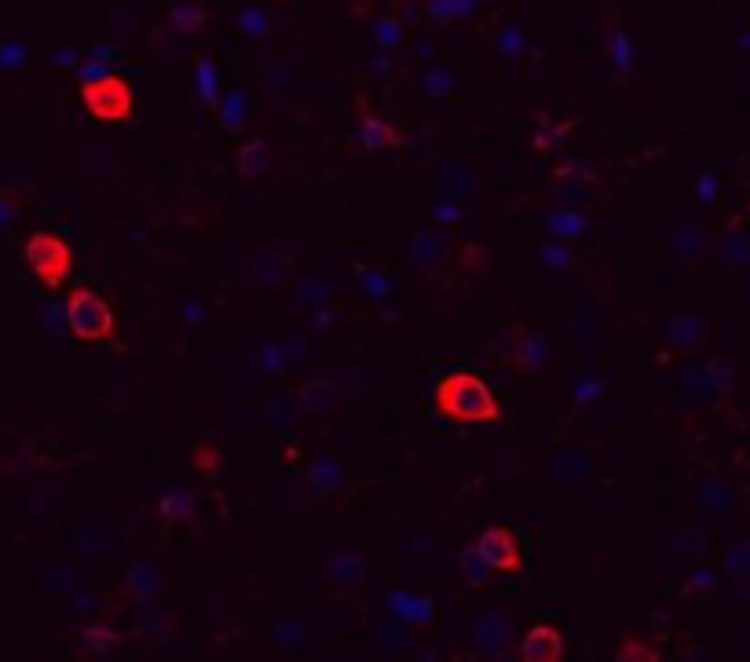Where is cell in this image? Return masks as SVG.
<instances>
[{
    "mask_svg": "<svg viewBox=\"0 0 750 662\" xmlns=\"http://www.w3.org/2000/svg\"><path fill=\"white\" fill-rule=\"evenodd\" d=\"M564 633L557 630V626H546V622H538V626H531V630L520 637V644H516V659L524 662H560L564 659Z\"/></svg>",
    "mask_w": 750,
    "mask_h": 662,
    "instance_id": "4fadbf2b",
    "label": "cell"
},
{
    "mask_svg": "<svg viewBox=\"0 0 750 662\" xmlns=\"http://www.w3.org/2000/svg\"><path fill=\"white\" fill-rule=\"evenodd\" d=\"M293 403H297L300 414L311 417H326L341 406V385L330 381V377H308L300 381L297 392H293Z\"/></svg>",
    "mask_w": 750,
    "mask_h": 662,
    "instance_id": "5bb4252c",
    "label": "cell"
},
{
    "mask_svg": "<svg viewBox=\"0 0 750 662\" xmlns=\"http://www.w3.org/2000/svg\"><path fill=\"white\" fill-rule=\"evenodd\" d=\"M66 322H70V333L77 341H110L118 333V315L107 300L99 297L96 289L77 286L70 297H66Z\"/></svg>",
    "mask_w": 750,
    "mask_h": 662,
    "instance_id": "7a4b0ae2",
    "label": "cell"
},
{
    "mask_svg": "<svg viewBox=\"0 0 750 662\" xmlns=\"http://www.w3.org/2000/svg\"><path fill=\"white\" fill-rule=\"evenodd\" d=\"M736 385V370L725 359H707V363H692L681 370L677 392L688 406H718L732 396Z\"/></svg>",
    "mask_w": 750,
    "mask_h": 662,
    "instance_id": "277c9868",
    "label": "cell"
},
{
    "mask_svg": "<svg viewBox=\"0 0 750 662\" xmlns=\"http://www.w3.org/2000/svg\"><path fill=\"white\" fill-rule=\"evenodd\" d=\"M546 227L553 231V238H564V242H582L590 235V220L575 209H560V213H549L546 216Z\"/></svg>",
    "mask_w": 750,
    "mask_h": 662,
    "instance_id": "484cf974",
    "label": "cell"
},
{
    "mask_svg": "<svg viewBox=\"0 0 750 662\" xmlns=\"http://www.w3.org/2000/svg\"><path fill=\"white\" fill-rule=\"evenodd\" d=\"M158 513L165 524H191L194 520V494L172 491L158 502Z\"/></svg>",
    "mask_w": 750,
    "mask_h": 662,
    "instance_id": "83f0119b",
    "label": "cell"
},
{
    "mask_svg": "<svg viewBox=\"0 0 750 662\" xmlns=\"http://www.w3.org/2000/svg\"><path fill=\"white\" fill-rule=\"evenodd\" d=\"M736 593H740V600L750 608V578H743V582H736Z\"/></svg>",
    "mask_w": 750,
    "mask_h": 662,
    "instance_id": "60d3db41",
    "label": "cell"
},
{
    "mask_svg": "<svg viewBox=\"0 0 750 662\" xmlns=\"http://www.w3.org/2000/svg\"><path fill=\"white\" fill-rule=\"evenodd\" d=\"M165 589H169V578H165V571H161L158 564H150V560H136V564H129V571H125V597H129L132 604H140V608H150L154 600L165 597Z\"/></svg>",
    "mask_w": 750,
    "mask_h": 662,
    "instance_id": "8fae6325",
    "label": "cell"
},
{
    "mask_svg": "<svg viewBox=\"0 0 750 662\" xmlns=\"http://www.w3.org/2000/svg\"><path fill=\"white\" fill-rule=\"evenodd\" d=\"M293 267H297V260H293L290 253H282V249H260L257 257H253L249 275H253V282H257L260 289L282 293V289L290 286Z\"/></svg>",
    "mask_w": 750,
    "mask_h": 662,
    "instance_id": "9a60e30c",
    "label": "cell"
},
{
    "mask_svg": "<svg viewBox=\"0 0 750 662\" xmlns=\"http://www.w3.org/2000/svg\"><path fill=\"white\" fill-rule=\"evenodd\" d=\"M538 253H542V260H546L549 267H575V257H571L564 246H553V242H546Z\"/></svg>",
    "mask_w": 750,
    "mask_h": 662,
    "instance_id": "d590c367",
    "label": "cell"
},
{
    "mask_svg": "<svg viewBox=\"0 0 750 662\" xmlns=\"http://www.w3.org/2000/svg\"><path fill=\"white\" fill-rule=\"evenodd\" d=\"M220 121H224V129H238L242 125V96H227L224 99V110H220Z\"/></svg>",
    "mask_w": 750,
    "mask_h": 662,
    "instance_id": "e575fe53",
    "label": "cell"
},
{
    "mask_svg": "<svg viewBox=\"0 0 750 662\" xmlns=\"http://www.w3.org/2000/svg\"><path fill=\"white\" fill-rule=\"evenodd\" d=\"M359 143H363V150H370V154H377V150H392L399 147V132L388 125V121H381L377 114H370L366 110V103H359Z\"/></svg>",
    "mask_w": 750,
    "mask_h": 662,
    "instance_id": "d6986e66",
    "label": "cell"
},
{
    "mask_svg": "<svg viewBox=\"0 0 750 662\" xmlns=\"http://www.w3.org/2000/svg\"><path fill=\"white\" fill-rule=\"evenodd\" d=\"M308 483L322 494V498H330V494L344 491V483H348V476H344V469H341V465H337L333 458H319V461H311Z\"/></svg>",
    "mask_w": 750,
    "mask_h": 662,
    "instance_id": "d4e9b609",
    "label": "cell"
},
{
    "mask_svg": "<svg viewBox=\"0 0 750 662\" xmlns=\"http://www.w3.org/2000/svg\"><path fill=\"white\" fill-rule=\"evenodd\" d=\"M696 498H699V505H703L707 513H714V516L729 513V509H732V487L725 480H718V476L699 480L696 483Z\"/></svg>",
    "mask_w": 750,
    "mask_h": 662,
    "instance_id": "4316f807",
    "label": "cell"
},
{
    "mask_svg": "<svg viewBox=\"0 0 750 662\" xmlns=\"http://www.w3.org/2000/svg\"><path fill=\"white\" fill-rule=\"evenodd\" d=\"M458 571L472 589H483L494 575L491 560L480 553V545H465V549H461V553H458Z\"/></svg>",
    "mask_w": 750,
    "mask_h": 662,
    "instance_id": "cb8c5ba5",
    "label": "cell"
},
{
    "mask_svg": "<svg viewBox=\"0 0 750 662\" xmlns=\"http://www.w3.org/2000/svg\"><path fill=\"white\" fill-rule=\"evenodd\" d=\"M491 355L498 363L513 366L516 374L535 377L538 370H542V363H546L549 348H546V341H542L538 333L527 330V326H509V330L491 344Z\"/></svg>",
    "mask_w": 750,
    "mask_h": 662,
    "instance_id": "8992f818",
    "label": "cell"
},
{
    "mask_svg": "<svg viewBox=\"0 0 750 662\" xmlns=\"http://www.w3.org/2000/svg\"><path fill=\"white\" fill-rule=\"evenodd\" d=\"M235 169H238V176H246V180L268 176V169H271L268 143H264V139H246V143L238 147V154H235Z\"/></svg>",
    "mask_w": 750,
    "mask_h": 662,
    "instance_id": "7402d4cb",
    "label": "cell"
},
{
    "mask_svg": "<svg viewBox=\"0 0 750 662\" xmlns=\"http://www.w3.org/2000/svg\"><path fill=\"white\" fill-rule=\"evenodd\" d=\"M714 586H718L714 571H710V567H696V571H692V582H688V593H710Z\"/></svg>",
    "mask_w": 750,
    "mask_h": 662,
    "instance_id": "8d00e7d4",
    "label": "cell"
},
{
    "mask_svg": "<svg viewBox=\"0 0 750 662\" xmlns=\"http://www.w3.org/2000/svg\"><path fill=\"white\" fill-rule=\"evenodd\" d=\"M568 129H542V132H535V147L538 150H553V147H560V136H564Z\"/></svg>",
    "mask_w": 750,
    "mask_h": 662,
    "instance_id": "ab89813d",
    "label": "cell"
},
{
    "mask_svg": "<svg viewBox=\"0 0 750 662\" xmlns=\"http://www.w3.org/2000/svg\"><path fill=\"white\" fill-rule=\"evenodd\" d=\"M615 659L619 662H655V659H663V652L652 648V644L637 641V637H626V641L615 648Z\"/></svg>",
    "mask_w": 750,
    "mask_h": 662,
    "instance_id": "d6a6232c",
    "label": "cell"
},
{
    "mask_svg": "<svg viewBox=\"0 0 750 662\" xmlns=\"http://www.w3.org/2000/svg\"><path fill=\"white\" fill-rule=\"evenodd\" d=\"M388 608L403 626H432L436 622V604L432 597H414V593H403V589H392L388 593Z\"/></svg>",
    "mask_w": 750,
    "mask_h": 662,
    "instance_id": "ac0fdd59",
    "label": "cell"
},
{
    "mask_svg": "<svg viewBox=\"0 0 750 662\" xmlns=\"http://www.w3.org/2000/svg\"><path fill=\"white\" fill-rule=\"evenodd\" d=\"M194 74H198V92H202L205 107H209V110H220V88H216L213 59H205V55H198V59H194Z\"/></svg>",
    "mask_w": 750,
    "mask_h": 662,
    "instance_id": "4dcf8cb0",
    "label": "cell"
},
{
    "mask_svg": "<svg viewBox=\"0 0 750 662\" xmlns=\"http://www.w3.org/2000/svg\"><path fill=\"white\" fill-rule=\"evenodd\" d=\"M710 549V534L699 520H685L674 531V556L677 560H703Z\"/></svg>",
    "mask_w": 750,
    "mask_h": 662,
    "instance_id": "44dd1931",
    "label": "cell"
},
{
    "mask_svg": "<svg viewBox=\"0 0 750 662\" xmlns=\"http://www.w3.org/2000/svg\"><path fill=\"white\" fill-rule=\"evenodd\" d=\"M377 41L385 44V48H396V41H399V22H396V19H381V22H377Z\"/></svg>",
    "mask_w": 750,
    "mask_h": 662,
    "instance_id": "74e56055",
    "label": "cell"
},
{
    "mask_svg": "<svg viewBox=\"0 0 750 662\" xmlns=\"http://www.w3.org/2000/svg\"><path fill=\"white\" fill-rule=\"evenodd\" d=\"M81 103L96 121H129L136 96L121 74H99L81 85Z\"/></svg>",
    "mask_w": 750,
    "mask_h": 662,
    "instance_id": "5b68a950",
    "label": "cell"
},
{
    "mask_svg": "<svg viewBox=\"0 0 750 662\" xmlns=\"http://www.w3.org/2000/svg\"><path fill=\"white\" fill-rule=\"evenodd\" d=\"M191 461H194V469L202 472V476H216V472H220V450H216L213 443H205V447H194Z\"/></svg>",
    "mask_w": 750,
    "mask_h": 662,
    "instance_id": "836d02e7",
    "label": "cell"
},
{
    "mask_svg": "<svg viewBox=\"0 0 750 662\" xmlns=\"http://www.w3.org/2000/svg\"><path fill=\"white\" fill-rule=\"evenodd\" d=\"M714 260L729 271H740L750 264V231L743 224H729L714 238Z\"/></svg>",
    "mask_w": 750,
    "mask_h": 662,
    "instance_id": "e0dca14e",
    "label": "cell"
},
{
    "mask_svg": "<svg viewBox=\"0 0 750 662\" xmlns=\"http://www.w3.org/2000/svg\"><path fill=\"white\" fill-rule=\"evenodd\" d=\"M707 337H710V322L703 315H696V311H681L666 326V341L681 355H696L707 344Z\"/></svg>",
    "mask_w": 750,
    "mask_h": 662,
    "instance_id": "2e32d148",
    "label": "cell"
},
{
    "mask_svg": "<svg viewBox=\"0 0 750 662\" xmlns=\"http://www.w3.org/2000/svg\"><path fill=\"white\" fill-rule=\"evenodd\" d=\"M271 637H275V644H279L282 652H297V648H308V630L300 626L297 619H282L275 622V630H271Z\"/></svg>",
    "mask_w": 750,
    "mask_h": 662,
    "instance_id": "1f68e13d",
    "label": "cell"
},
{
    "mask_svg": "<svg viewBox=\"0 0 750 662\" xmlns=\"http://www.w3.org/2000/svg\"><path fill=\"white\" fill-rule=\"evenodd\" d=\"M326 578H330L333 586H359L366 578V564L359 553H348V549H341V553L330 556V564H326Z\"/></svg>",
    "mask_w": 750,
    "mask_h": 662,
    "instance_id": "603a6c76",
    "label": "cell"
},
{
    "mask_svg": "<svg viewBox=\"0 0 750 662\" xmlns=\"http://www.w3.org/2000/svg\"><path fill=\"white\" fill-rule=\"evenodd\" d=\"M721 571L732 578V582H743L750 578V542H732L721 556Z\"/></svg>",
    "mask_w": 750,
    "mask_h": 662,
    "instance_id": "f546056e",
    "label": "cell"
},
{
    "mask_svg": "<svg viewBox=\"0 0 750 662\" xmlns=\"http://www.w3.org/2000/svg\"><path fill=\"white\" fill-rule=\"evenodd\" d=\"M432 406L458 425H491V421H502L505 414L502 399L472 370H450L440 385L432 388Z\"/></svg>",
    "mask_w": 750,
    "mask_h": 662,
    "instance_id": "6da1fadb",
    "label": "cell"
},
{
    "mask_svg": "<svg viewBox=\"0 0 750 662\" xmlns=\"http://www.w3.org/2000/svg\"><path fill=\"white\" fill-rule=\"evenodd\" d=\"M121 637L114 626H99V622H92V626H77L74 630V652L77 655H107L114 652V648H121Z\"/></svg>",
    "mask_w": 750,
    "mask_h": 662,
    "instance_id": "ffe728a7",
    "label": "cell"
},
{
    "mask_svg": "<svg viewBox=\"0 0 750 662\" xmlns=\"http://www.w3.org/2000/svg\"><path fill=\"white\" fill-rule=\"evenodd\" d=\"M22 260H26V267L44 289H59L66 282V275L74 271V249H70L66 238L52 235V231H37V235L26 238Z\"/></svg>",
    "mask_w": 750,
    "mask_h": 662,
    "instance_id": "3957f363",
    "label": "cell"
},
{
    "mask_svg": "<svg viewBox=\"0 0 750 662\" xmlns=\"http://www.w3.org/2000/svg\"><path fill=\"white\" fill-rule=\"evenodd\" d=\"M553 202L564 205H590L597 198V176L579 161H564L553 169V183H549Z\"/></svg>",
    "mask_w": 750,
    "mask_h": 662,
    "instance_id": "9c48e42d",
    "label": "cell"
},
{
    "mask_svg": "<svg viewBox=\"0 0 750 662\" xmlns=\"http://www.w3.org/2000/svg\"><path fill=\"white\" fill-rule=\"evenodd\" d=\"M509 644H513V626L505 615H480L472 626V648L480 659H509Z\"/></svg>",
    "mask_w": 750,
    "mask_h": 662,
    "instance_id": "30bf717a",
    "label": "cell"
},
{
    "mask_svg": "<svg viewBox=\"0 0 750 662\" xmlns=\"http://www.w3.org/2000/svg\"><path fill=\"white\" fill-rule=\"evenodd\" d=\"M169 19H172V30L198 33V30H205L209 15H205L202 4H194V0H180V4H172V8H169Z\"/></svg>",
    "mask_w": 750,
    "mask_h": 662,
    "instance_id": "f1b7e54d",
    "label": "cell"
},
{
    "mask_svg": "<svg viewBox=\"0 0 750 662\" xmlns=\"http://www.w3.org/2000/svg\"><path fill=\"white\" fill-rule=\"evenodd\" d=\"M476 545H480V553L491 560L494 571H509V575H516V571L524 567L520 542H516V534L509 531V527H487V531L476 538Z\"/></svg>",
    "mask_w": 750,
    "mask_h": 662,
    "instance_id": "7c38bea8",
    "label": "cell"
},
{
    "mask_svg": "<svg viewBox=\"0 0 750 662\" xmlns=\"http://www.w3.org/2000/svg\"><path fill=\"white\" fill-rule=\"evenodd\" d=\"M450 260V242L432 231V227H418L414 238H410V267L421 282H436L443 275V267Z\"/></svg>",
    "mask_w": 750,
    "mask_h": 662,
    "instance_id": "ba28073f",
    "label": "cell"
},
{
    "mask_svg": "<svg viewBox=\"0 0 750 662\" xmlns=\"http://www.w3.org/2000/svg\"><path fill=\"white\" fill-rule=\"evenodd\" d=\"M615 63H619V74H630V44L615 30Z\"/></svg>",
    "mask_w": 750,
    "mask_h": 662,
    "instance_id": "f35d334b",
    "label": "cell"
},
{
    "mask_svg": "<svg viewBox=\"0 0 750 662\" xmlns=\"http://www.w3.org/2000/svg\"><path fill=\"white\" fill-rule=\"evenodd\" d=\"M666 246H670V257L681 267L707 264V257H714V235L707 231V224H699L692 216H681V220L670 227Z\"/></svg>",
    "mask_w": 750,
    "mask_h": 662,
    "instance_id": "52a82bcc",
    "label": "cell"
}]
</instances>
